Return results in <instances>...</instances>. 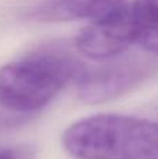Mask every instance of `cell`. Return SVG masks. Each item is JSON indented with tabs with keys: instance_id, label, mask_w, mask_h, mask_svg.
I'll use <instances>...</instances> for the list:
<instances>
[{
	"instance_id": "obj_9",
	"label": "cell",
	"mask_w": 158,
	"mask_h": 159,
	"mask_svg": "<svg viewBox=\"0 0 158 159\" xmlns=\"http://www.w3.org/2000/svg\"><path fill=\"white\" fill-rule=\"evenodd\" d=\"M18 120H20V115H16V113L4 109V107L0 105V127L13 126V124L18 123Z\"/></svg>"
},
{
	"instance_id": "obj_8",
	"label": "cell",
	"mask_w": 158,
	"mask_h": 159,
	"mask_svg": "<svg viewBox=\"0 0 158 159\" xmlns=\"http://www.w3.org/2000/svg\"><path fill=\"white\" fill-rule=\"evenodd\" d=\"M0 159H34L31 148L17 147V148H0Z\"/></svg>"
},
{
	"instance_id": "obj_7",
	"label": "cell",
	"mask_w": 158,
	"mask_h": 159,
	"mask_svg": "<svg viewBox=\"0 0 158 159\" xmlns=\"http://www.w3.org/2000/svg\"><path fill=\"white\" fill-rule=\"evenodd\" d=\"M134 20H148L158 17V0H134L130 7Z\"/></svg>"
},
{
	"instance_id": "obj_5",
	"label": "cell",
	"mask_w": 158,
	"mask_h": 159,
	"mask_svg": "<svg viewBox=\"0 0 158 159\" xmlns=\"http://www.w3.org/2000/svg\"><path fill=\"white\" fill-rule=\"evenodd\" d=\"M129 8L126 0H48L34 10L32 17L42 22L74 20L101 21Z\"/></svg>"
},
{
	"instance_id": "obj_1",
	"label": "cell",
	"mask_w": 158,
	"mask_h": 159,
	"mask_svg": "<svg viewBox=\"0 0 158 159\" xmlns=\"http://www.w3.org/2000/svg\"><path fill=\"white\" fill-rule=\"evenodd\" d=\"M86 66L62 46H45L0 67V105L30 115L48 105Z\"/></svg>"
},
{
	"instance_id": "obj_4",
	"label": "cell",
	"mask_w": 158,
	"mask_h": 159,
	"mask_svg": "<svg viewBox=\"0 0 158 159\" xmlns=\"http://www.w3.org/2000/svg\"><path fill=\"white\" fill-rule=\"evenodd\" d=\"M137 39V24L130 7L111 18L92 21L74 39L77 50L86 57L104 61L123 55Z\"/></svg>"
},
{
	"instance_id": "obj_2",
	"label": "cell",
	"mask_w": 158,
	"mask_h": 159,
	"mask_svg": "<svg viewBox=\"0 0 158 159\" xmlns=\"http://www.w3.org/2000/svg\"><path fill=\"white\" fill-rule=\"evenodd\" d=\"M63 145L77 159H158V123L102 113L70 124Z\"/></svg>"
},
{
	"instance_id": "obj_3",
	"label": "cell",
	"mask_w": 158,
	"mask_h": 159,
	"mask_svg": "<svg viewBox=\"0 0 158 159\" xmlns=\"http://www.w3.org/2000/svg\"><path fill=\"white\" fill-rule=\"evenodd\" d=\"M120 56L104 60L97 67H86L77 80L81 101L87 103L112 101L128 93L158 71V60L153 56Z\"/></svg>"
},
{
	"instance_id": "obj_6",
	"label": "cell",
	"mask_w": 158,
	"mask_h": 159,
	"mask_svg": "<svg viewBox=\"0 0 158 159\" xmlns=\"http://www.w3.org/2000/svg\"><path fill=\"white\" fill-rule=\"evenodd\" d=\"M134 21L137 24L136 43H139L146 52L158 56V17Z\"/></svg>"
}]
</instances>
